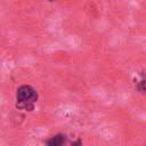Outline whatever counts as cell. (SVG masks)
Instances as JSON below:
<instances>
[{"label": "cell", "mask_w": 146, "mask_h": 146, "mask_svg": "<svg viewBox=\"0 0 146 146\" xmlns=\"http://www.w3.org/2000/svg\"><path fill=\"white\" fill-rule=\"evenodd\" d=\"M38 99L36 91L30 86H22L17 90V107L31 111Z\"/></svg>", "instance_id": "cell-1"}, {"label": "cell", "mask_w": 146, "mask_h": 146, "mask_svg": "<svg viewBox=\"0 0 146 146\" xmlns=\"http://www.w3.org/2000/svg\"><path fill=\"white\" fill-rule=\"evenodd\" d=\"M64 143V137L58 135V136H55L52 139H50L48 141V145H51V146H59Z\"/></svg>", "instance_id": "cell-2"}, {"label": "cell", "mask_w": 146, "mask_h": 146, "mask_svg": "<svg viewBox=\"0 0 146 146\" xmlns=\"http://www.w3.org/2000/svg\"><path fill=\"white\" fill-rule=\"evenodd\" d=\"M50 1H52V0H50Z\"/></svg>", "instance_id": "cell-3"}]
</instances>
